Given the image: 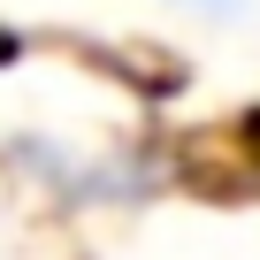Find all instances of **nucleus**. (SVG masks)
Wrapping results in <instances>:
<instances>
[{"label":"nucleus","instance_id":"f257e3e1","mask_svg":"<svg viewBox=\"0 0 260 260\" xmlns=\"http://www.w3.org/2000/svg\"><path fill=\"white\" fill-rule=\"evenodd\" d=\"M184 8H237V0H184Z\"/></svg>","mask_w":260,"mask_h":260}]
</instances>
